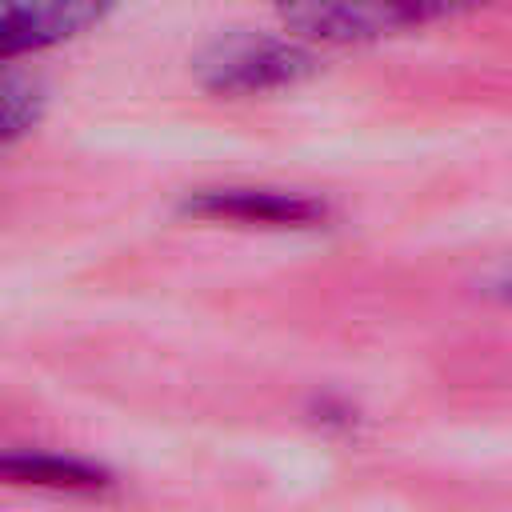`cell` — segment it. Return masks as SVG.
<instances>
[{
    "label": "cell",
    "mask_w": 512,
    "mask_h": 512,
    "mask_svg": "<svg viewBox=\"0 0 512 512\" xmlns=\"http://www.w3.org/2000/svg\"><path fill=\"white\" fill-rule=\"evenodd\" d=\"M196 80L216 96H260L292 88L316 72V56L296 36L228 32L196 56Z\"/></svg>",
    "instance_id": "6da1fadb"
},
{
    "label": "cell",
    "mask_w": 512,
    "mask_h": 512,
    "mask_svg": "<svg viewBox=\"0 0 512 512\" xmlns=\"http://www.w3.org/2000/svg\"><path fill=\"white\" fill-rule=\"evenodd\" d=\"M48 96L40 80L28 76H0V148L24 140L44 120Z\"/></svg>",
    "instance_id": "8992f818"
},
{
    "label": "cell",
    "mask_w": 512,
    "mask_h": 512,
    "mask_svg": "<svg viewBox=\"0 0 512 512\" xmlns=\"http://www.w3.org/2000/svg\"><path fill=\"white\" fill-rule=\"evenodd\" d=\"M448 16L440 4H292L280 8V24L300 44H364L392 32L420 28L428 20Z\"/></svg>",
    "instance_id": "7a4b0ae2"
},
{
    "label": "cell",
    "mask_w": 512,
    "mask_h": 512,
    "mask_svg": "<svg viewBox=\"0 0 512 512\" xmlns=\"http://www.w3.org/2000/svg\"><path fill=\"white\" fill-rule=\"evenodd\" d=\"M0 480L16 488H44V492H72L92 496L112 488V472L68 452L48 448H0Z\"/></svg>",
    "instance_id": "5b68a950"
},
{
    "label": "cell",
    "mask_w": 512,
    "mask_h": 512,
    "mask_svg": "<svg viewBox=\"0 0 512 512\" xmlns=\"http://www.w3.org/2000/svg\"><path fill=\"white\" fill-rule=\"evenodd\" d=\"M180 212L200 220L252 224V228H320L328 220V204L320 196L288 192V188H256V184L196 188L180 200Z\"/></svg>",
    "instance_id": "3957f363"
},
{
    "label": "cell",
    "mask_w": 512,
    "mask_h": 512,
    "mask_svg": "<svg viewBox=\"0 0 512 512\" xmlns=\"http://www.w3.org/2000/svg\"><path fill=\"white\" fill-rule=\"evenodd\" d=\"M112 8L92 0H0V64L92 32Z\"/></svg>",
    "instance_id": "277c9868"
},
{
    "label": "cell",
    "mask_w": 512,
    "mask_h": 512,
    "mask_svg": "<svg viewBox=\"0 0 512 512\" xmlns=\"http://www.w3.org/2000/svg\"><path fill=\"white\" fill-rule=\"evenodd\" d=\"M508 296H512V280H508Z\"/></svg>",
    "instance_id": "52a82bcc"
}]
</instances>
